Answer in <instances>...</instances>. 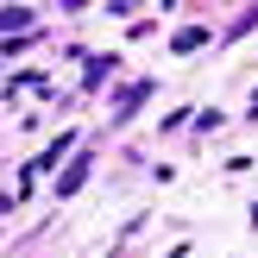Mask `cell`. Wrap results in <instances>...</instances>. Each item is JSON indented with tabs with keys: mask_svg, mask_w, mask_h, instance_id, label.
Here are the masks:
<instances>
[{
	"mask_svg": "<svg viewBox=\"0 0 258 258\" xmlns=\"http://www.w3.org/2000/svg\"><path fill=\"white\" fill-rule=\"evenodd\" d=\"M13 25H32V13H25V7H13V13H0V32H13Z\"/></svg>",
	"mask_w": 258,
	"mask_h": 258,
	"instance_id": "1",
	"label": "cell"
}]
</instances>
